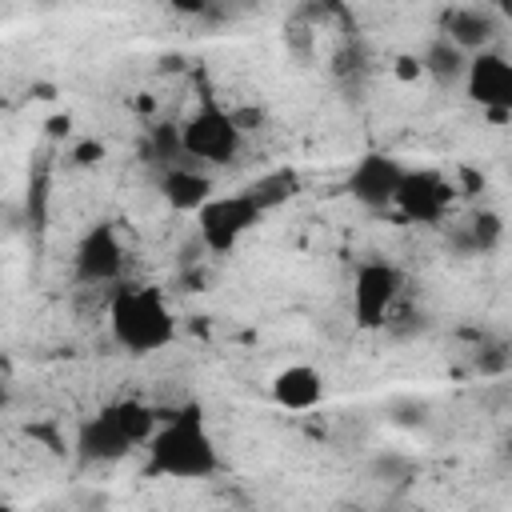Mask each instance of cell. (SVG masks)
<instances>
[{"label":"cell","instance_id":"obj_1","mask_svg":"<svg viewBox=\"0 0 512 512\" xmlns=\"http://www.w3.org/2000/svg\"><path fill=\"white\" fill-rule=\"evenodd\" d=\"M220 444L200 404H180L160 416L144 444V472L160 480H208L220 472Z\"/></svg>","mask_w":512,"mask_h":512},{"label":"cell","instance_id":"obj_2","mask_svg":"<svg viewBox=\"0 0 512 512\" xmlns=\"http://www.w3.org/2000/svg\"><path fill=\"white\" fill-rule=\"evenodd\" d=\"M108 332H112L120 352L152 356L176 340V312L160 288L124 280L108 296Z\"/></svg>","mask_w":512,"mask_h":512},{"label":"cell","instance_id":"obj_3","mask_svg":"<svg viewBox=\"0 0 512 512\" xmlns=\"http://www.w3.org/2000/svg\"><path fill=\"white\" fill-rule=\"evenodd\" d=\"M160 416L164 412H156L152 404H144L136 396H124V400H112V404L96 408L76 428L80 464H116V460H124L128 452H136L152 440Z\"/></svg>","mask_w":512,"mask_h":512},{"label":"cell","instance_id":"obj_4","mask_svg":"<svg viewBox=\"0 0 512 512\" xmlns=\"http://www.w3.org/2000/svg\"><path fill=\"white\" fill-rule=\"evenodd\" d=\"M180 144L184 156L200 168H224L244 152V124L232 108H224L216 100L212 88H200L196 108L180 120Z\"/></svg>","mask_w":512,"mask_h":512},{"label":"cell","instance_id":"obj_5","mask_svg":"<svg viewBox=\"0 0 512 512\" xmlns=\"http://www.w3.org/2000/svg\"><path fill=\"white\" fill-rule=\"evenodd\" d=\"M404 296V272L384 260V256H372V260H360L352 268V284H348V312H352V324L360 332H380L392 324V312Z\"/></svg>","mask_w":512,"mask_h":512},{"label":"cell","instance_id":"obj_6","mask_svg":"<svg viewBox=\"0 0 512 512\" xmlns=\"http://www.w3.org/2000/svg\"><path fill=\"white\" fill-rule=\"evenodd\" d=\"M268 212L244 192V188H236V192H216L200 212H196V236H200V244L212 252V256H228V252H236V244L264 220Z\"/></svg>","mask_w":512,"mask_h":512},{"label":"cell","instance_id":"obj_7","mask_svg":"<svg viewBox=\"0 0 512 512\" xmlns=\"http://www.w3.org/2000/svg\"><path fill=\"white\" fill-rule=\"evenodd\" d=\"M456 196H460V184L448 172H440V168H408L392 212L400 220H408V224L444 228L456 216Z\"/></svg>","mask_w":512,"mask_h":512},{"label":"cell","instance_id":"obj_8","mask_svg":"<svg viewBox=\"0 0 512 512\" xmlns=\"http://www.w3.org/2000/svg\"><path fill=\"white\" fill-rule=\"evenodd\" d=\"M408 176V164L384 148H368L364 156L352 160L348 176H344V192L364 208V212H392L400 184Z\"/></svg>","mask_w":512,"mask_h":512},{"label":"cell","instance_id":"obj_9","mask_svg":"<svg viewBox=\"0 0 512 512\" xmlns=\"http://www.w3.org/2000/svg\"><path fill=\"white\" fill-rule=\"evenodd\" d=\"M124 268H128V252H124V240H120L112 220L92 224L76 240V248H72V276H76V284L120 288L124 284Z\"/></svg>","mask_w":512,"mask_h":512},{"label":"cell","instance_id":"obj_10","mask_svg":"<svg viewBox=\"0 0 512 512\" xmlns=\"http://www.w3.org/2000/svg\"><path fill=\"white\" fill-rule=\"evenodd\" d=\"M464 96L472 108H480L492 120L512 116V56L500 48L472 56L464 76Z\"/></svg>","mask_w":512,"mask_h":512},{"label":"cell","instance_id":"obj_11","mask_svg":"<svg viewBox=\"0 0 512 512\" xmlns=\"http://www.w3.org/2000/svg\"><path fill=\"white\" fill-rule=\"evenodd\" d=\"M436 32L448 36L464 56H480L488 48H496L500 36V12L492 4H452L440 12Z\"/></svg>","mask_w":512,"mask_h":512},{"label":"cell","instance_id":"obj_12","mask_svg":"<svg viewBox=\"0 0 512 512\" xmlns=\"http://www.w3.org/2000/svg\"><path fill=\"white\" fill-rule=\"evenodd\" d=\"M500 240H504V220L496 208H472L444 224V248L456 252L460 260L488 256L500 248Z\"/></svg>","mask_w":512,"mask_h":512},{"label":"cell","instance_id":"obj_13","mask_svg":"<svg viewBox=\"0 0 512 512\" xmlns=\"http://www.w3.org/2000/svg\"><path fill=\"white\" fill-rule=\"evenodd\" d=\"M156 188H160V200H164L172 212H188V216H196V212L216 196L212 172L200 168V164H192V160H180V164L160 168Z\"/></svg>","mask_w":512,"mask_h":512},{"label":"cell","instance_id":"obj_14","mask_svg":"<svg viewBox=\"0 0 512 512\" xmlns=\"http://www.w3.org/2000/svg\"><path fill=\"white\" fill-rule=\"evenodd\" d=\"M268 396L284 412H312L324 404V376L312 364H284L268 380Z\"/></svg>","mask_w":512,"mask_h":512},{"label":"cell","instance_id":"obj_15","mask_svg":"<svg viewBox=\"0 0 512 512\" xmlns=\"http://www.w3.org/2000/svg\"><path fill=\"white\" fill-rule=\"evenodd\" d=\"M420 60H424V76H428L432 84H440V88L460 84V88H464V76H468V60H472V56H464L448 36L436 32V36L420 48Z\"/></svg>","mask_w":512,"mask_h":512},{"label":"cell","instance_id":"obj_16","mask_svg":"<svg viewBox=\"0 0 512 512\" xmlns=\"http://www.w3.org/2000/svg\"><path fill=\"white\" fill-rule=\"evenodd\" d=\"M296 188H300V180H296V172H292V168H272V172L256 176L252 184H244V192H248L264 212H272V208L288 204V200L296 196Z\"/></svg>","mask_w":512,"mask_h":512},{"label":"cell","instance_id":"obj_17","mask_svg":"<svg viewBox=\"0 0 512 512\" xmlns=\"http://www.w3.org/2000/svg\"><path fill=\"white\" fill-rule=\"evenodd\" d=\"M392 76H396L400 84H420V80H428L420 52H400V56L392 60Z\"/></svg>","mask_w":512,"mask_h":512},{"label":"cell","instance_id":"obj_18","mask_svg":"<svg viewBox=\"0 0 512 512\" xmlns=\"http://www.w3.org/2000/svg\"><path fill=\"white\" fill-rule=\"evenodd\" d=\"M76 156H80V164H92V160H100V156H104V148H100V144H84Z\"/></svg>","mask_w":512,"mask_h":512}]
</instances>
